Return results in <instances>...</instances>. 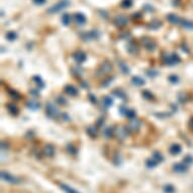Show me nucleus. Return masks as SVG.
I'll return each mask as SVG.
<instances>
[{"instance_id":"obj_1","label":"nucleus","mask_w":193,"mask_h":193,"mask_svg":"<svg viewBox=\"0 0 193 193\" xmlns=\"http://www.w3.org/2000/svg\"><path fill=\"white\" fill-rule=\"evenodd\" d=\"M69 5H70V1H69V0H61L60 2H58L57 4H55V5H53L52 7H50V8L48 9V12L49 13L60 12L61 10L67 8Z\"/></svg>"},{"instance_id":"obj_2","label":"nucleus","mask_w":193,"mask_h":193,"mask_svg":"<svg viewBox=\"0 0 193 193\" xmlns=\"http://www.w3.org/2000/svg\"><path fill=\"white\" fill-rule=\"evenodd\" d=\"M163 61L166 65H169V66H174V65L178 64V63L181 62L180 57L177 54H172V55H166V56L163 57Z\"/></svg>"},{"instance_id":"obj_3","label":"nucleus","mask_w":193,"mask_h":193,"mask_svg":"<svg viewBox=\"0 0 193 193\" xmlns=\"http://www.w3.org/2000/svg\"><path fill=\"white\" fill-rule=\"evenodd\" d=\"M46 113L50 118H55L59 115V110L55 106V104H53L52 102H48L46 105Z\"/></svg>"},{"instance_id":"obj_4","label":"nucleus","mask_w":193,"mask_h":193,"mask_svg":"<svg viewBox=\"0 0 193 193\" xmlns=\"http://www.w3.org/2000/svg\"><path fill=\"white\" fill-rule=\"evenodd\" d=\"M1 178H2V180H4L5 182L10 183V184H17V183H19V179L17 178V177L13 176L12 174L8 173V172H4V171L1 172Z\"/></svg>"},{"instance_id":"obj_5","label":"nucleus","mask_w":193,"mask_h":193,"mask_svg":"<svg viewBox=\"0 0 193 193\" xmlns=\"http://www.w3.org/2000/svg\"><path fill=\"white\" fill-rule=\"evenodd\" d=\"M139 127H141V121L139 119H137V118H133V119L129 120L127 129L131 133H135V131H139Z\"/></svg>"},{"instance_id":"obj_6","label":"nucleus","mask_w":193,"mask_h":193,"mask_svg":"<svg viewBox=\"0 0 193 193\" xmlns=\"http://www.w3.org/2000/svg\"><path fill=\"white\" fill-rule=\"evenodd\" d=\"M127 133H129V131L127 129H125L123 127H117L115 129H114V135L120 141H123L125 139H127Z\"/></svg>"},{"instance_id":"obj_7","label":"nucleus","mask_w":193,"mask_h":193,"mask_svg":"<svg viewBox=\"0 0 193 193\" xmlns=\"http://www.w3.org/2000/svg\"><path fill=\"white\" fill-rule=\"evenodd\" d=\"M73 58H74V60L76 61L77 64H82V63H84L86 61V58H87V57H86V54L84 53V52L78 51L73 55Z\"/></svg>"},{"instance_id":"obj_8","label":"nucleus","mask_w":193,"mask_h":193,"mask_svg":"<svg viewBox=\"0 0 193 193\" xmlns=\"http://www.w3.org/2000/svg\"><path fill=\"white\" fill-rule=\"evenodd\" d=\"M143 46L146 48L148 51H154L156 49V43L151 39H144L143 40Z\"/></svg>"},{"instance_id":"obj_9","label":"nucleus","mask_w":193,"mask_h":193,"mask_svg":"<svg viewBox=\"0 0 193 193\" xmlns=\"http://www.w3.org/2000/svg\"><path fill=\"white\" fill-rule=\"evenodd\" d=\"M114 23H115V25L119 26V27L125 26V24L127 23V18L125 16H123V15H119V16L115 17V19H114Z\"/></svg>"},{"instance_id":"obj_10","label":"nucleus","mask_w":193,"mask_h":193,"mask_svg":"<svg viewBox=\"0 0 193 193\" xmlns=\"http://www.w3.org/2000/svg\"><path fill=\"white\" fill-rule=\"evenodd\" d=\"M44 155L49 157V158H52L55 155V148L52 145H47L44 148Z\"/></svg>"},{"instance_id":"obj_11","label":"nucleus","mask_w":193,"mask_h":193,"mask_svg":"<svg viewBox=\"0 0 193 193\" xmlns=\"http://www.w3.org/2000/svg\"><path fill=\"white\" fill-rule=\"evenodd\" d=\"M173 169L174 171L177 172V173H184V172L187 171V166L185 165L184 163H177V164H174Z\"/></svg>"},{"instance_id":"obj_12","label":"nucleus","mask_w":193,"mask_h":193,"mask_svg":"<svg viewBox=\"0 0 193 193\" xmlns=\"http://www.w3.org/2000/svg\"><path fill=\"white\" fill-rule=\"evenodd\" d=\"M59 186H60V188L66 193H80L79 191H77L76 189L72 188V187H70L69 185L65 184V183H59Z\"/></svg>"},{"instance_id":"obj_13","label":"nucleus","mask_w":193,"mask_h":193,"mask_svg":"<svg viewBox=\"0 0 193 193\" xmlns=\"http://www.w3.org/2000/svg\"><path fill=\"white\" fill-rule=\"evenodd\" d=\"M111 69H112V65L110 64V63H108V62H105V63H103V64L101 65L100 72L102 74H107V73H109V72L111 71Z\"/></svg>"},{"instance_id":"obj_14","label":"nucleus","mask_w":193,"mask_h":193,"mask_svg":"<svg viewBox=\"0 0 193 193\" xmlns=\"http://www.w3.org/2000/svg\"><path fill=\"white\" fill-rule=\"evenodd\" d=\"M65 92L68 95H70V96H76L78 94V90L72 85H67L65 87Z\"/></svg>"},{"instance_id":"obj_15","label":"nucleus","mask_w":193,"mask_h":193,"mask_svg":"<svg viewBox=\"0 0 193 193\" xmlns=\"http://www.w3.org/2000/svg\"><path fill=\"white\" fill-rule=\"evenodd\" d=\"M131 82H133V85L135 86H144L145 85V80L143 79L142 77H139V76H135V77H133V79H131Z\"/></svg>"},{"instance_id":"obj_16","label":"nucleus","mask_w":193,"mask_h":193,"mask_svg":"<svg viewBox=\"0 0 193 193\" xmlns=\"http://www.w3.org/2000/svg\"><path fill=\"white\" fill-rule=\"evenodd\" d=\"M75 20L79 25H83L86 22V17L83 13H77V14L75 15Z\"/></svg>"},{"instance_id":"obj_17","label":"nucleus","mask_w":193,"mask_h":193,"mask_svg":"<svg viewBox=\"0 0 193 193\" xmlns=\"http://www.w3.org/2000/svg\"><path fill=\"white\" fill-rule=\"evenodd\" d=\"M167 19L169 20V22L172 24H178L179 22L181 21V19L176 14H169L167 16Z\"/></svg>"},{"instance_id":"obj_18","label":"nucleus","mask_w":193,"mask_h":193,"mask_svg":"<svg viewBox=\"0 0 193 193\" xmlns=\"http://www.w3.org/2000/svg\"><path fill=\"white\" fill-rule=\"evenodd\" d=\"M181 146L178 144H174L171 146V148H170V153H171L172 155H178L181 153Z\"/></svg>"},{"instance_id":"obj_19","label":"nucleus","mask_w":193,"mask_h":193,"mask_svg":"<svg viewBox=\"0 0 193 193\" xmlns=\"http://www.w3.org/2000/svg\"><path fill=\"white\" fill-rule=\"evenodd\" d=\"M32 80H34V83L37 84L38 88L43 89L44 87H45V83H44L43 79H42V78L40 77V76H34V77H32Z\"/></svg>"},{"instance_id":"obj_20","label":"nucleus","mask_w":193,"mask_h":193,"mask_svg":"<svg viewBox=\"0 0 193 193\" xmlns=\"http://www.w3.org/2000/svg\"><path fill=\"white\" fill-rule=\"evenodd\" d=\"M6 107H7L8 111L10 112L11 114H13V115H17V114H18V108H17L16 105L11 104V103H8V104L6 105Z\"/></svg>"},{"instance_id":"obj_21","label":"nucleus","mask_w":193,"mask_h":193,"mask_svg":"<svg viewBox=\"0 0 193 193\" xmlns=\"http://www.w3.org/2000/svg\"><path fill=\"white\" fill-rule=\"evenodd\" d=\"M86 133H88L91 137H96L97 135V127H88L86 129Z\"/></svg>"},{"instance_id":"obj_22","label":"nucleus","mask_w":193,"mask_h":193,"mask_svg":"<svg viewBox=\"0 0 193 193\" xmlns=\"http://www.w3.org/2000/svg\"><path fill=\"white\" fill-rule=\"evenodd\" d=\"M127 52H129V54H131V55H135V54H137V46H135V44H133V43L129 44V45L127 46Z\"/></svg>"},{"instance_id":"obj_23","label":"nucleus","mask_w":193,"mask_h":193,"mask_svg":"<svg viewBox=\"0 0 193 193\" xmlns=\"http://www.w3.org/2000/svg\"><path fill=\"white\" fill-rule=\"evenodd\" d=\"M98 38V36H97L96 32L93 30V31H90L88 32V34H85V38H83L85 41H91V40H95Z\"/></svg>"},{"instance_id":"obj_24","label":"nucleus","mask_w":193,"mask_h":193,"mask_svg":"<svg viewBox=\"0 0 193 193\" xmlns=\"http://www.w3.org/2000/svg\"><path fill=\"white\" fill-rule=\"evenodd\" d=\"M113 95L114 96H116V97H119V98H121V99H123V100H125L127 99V95H125V93L123 92L122 90H120V89H116V90H114L113 92Z\"/></svg>"},{"instance_id":"obj_25","label":"nucleus","mask_w":193,"mask_h":193,"mask_svg":"<svg viewBox=\"0 0 193 193\" xmlns=\"http://www.w3.org/2000/svg\"><path fill=\"white\" fill-rule=\"evenodd\" d=\"M158 165V162L156 161V160H154L152 158V159H148L146 162V166L148 168H150V169H153V168H155L156 166Z\"/></svg>"},{"instance_id":"obj_26","label":"nucleus","mask_w":193,"mask_h":193,"mask_svg":"<svg viewBox=\"0 0 193 193\" xmlns=\"http://www.w3.org/2000/svg\"><path fill=\"white\" fill-rule=\"evenodd\" d=\"M26 105H27V107L29 108V109H31V110H37V109H39V108L41 107V104H40L39 102H34V101H31V102H28Z\"/></svg>"},{"instance_id":"obj_27","label":"nucleus","mask_w":193,"mask_h":193,"mask_svg":"<svg viewBox=\"0 0 193 193\" xmlns=\"http://www.w3.org/2000/svg\"><path fill=\"white\" fill-rule=\"evenodd\" d=\"M118 67L120 68V70L122 71V73H125V74L129 73V68L123 62H118Z\"/></svg>"},{"instance_id":"obj_28","label":"nucleus","mask_w":193,"mask_h":193,"mask_svg":"<svg viewBox=\"0 0 193 193\" xmlns=\"http://www.w3.org/2000/svg\"><path fill=\"white\" fill-rule=\"evenodd\" d=\"M112 103H113V100L111 99V97L105 96L104 98H103V104H104L105 107H110L112 105Z\"/></svg>"},{"instance_id":"obj_29","label":"nucleus","mask_w":193,"mask_h":193,"mask_svg":"<svg viewBox=\"0 0 193 193\" xmlns=\"http://www.w3.org/2000/svg\"><path fill=\"white\" fill-rule=\"evenodd\" d=\"M112 133H114V131H112L111 127H106V129H104V131H103V135H104L106 139L111 137Z\"/></svg>"},{"instance_id":"obj_30","label":"nucleus","mask_w":193,"mask_h":193,"mask_svg":"<svg viewBox=\"0 0 193 193\" xmlns=\"http://www.w3.org/2000/svg\"><path fill=\"white\" fill-rule=\"evenodd\" d=\"M164 192L165 193H174L175 192V188H174V186L172 184H167L164 186L163 188Z\"/></svg>"},{"instance_id":"obj_31","label":"nucleus","mask_w":193,"mask_h":193,"mask_svg":"<svg viewBox=\"0 0 193 193\" xmlns=\"http://www.w3.org/2000/svg\"><path fill=\"white\" fill-rule=\"evenodd\" d=\"M71 22V16L69 14H64L62 16V23L64 25H69V23Z\"/></svg>"},{"instance_id":"obj_32","label":"nucleus","mask_w":193,"mask_h":193,"mask_svg":"<svg viewBox=\"0 0 193 193\" xmlns=\"http://www.w3.org/2000/svg\"><path fill=\"white\" fill-rule=\"evenodd\" d=\"M182 26L187 29H193V22L189 20H182Z\"/></svg>"},{"instance_id":"obj_33","label":"nucleus","mask_w":193,"mask_h":193,"mask_svg":"<svg viewBox=\"0 0 193 193\" xmlns=\"http://www.w3.org/2000/svg\"><path fill=\"white\" fill-rule=\"evenodd\" d=\"M153 159L156 160L158 163H161V162H163L164 157L162 156V154H160L159 152H155L154 153V156H153Z\"/></svg>"},{"instance_id":"obj_34","label":"nucleus","mask_w":193,"mask_h":193,"mask_svg":"<svg viewBox=\"0 0 193 193\" xmlns=\"http://www.w3.org/2000/svg\"><path fill=\"white\" fill-rule=\"evenodd\" d=\"M16 38H17V34H15L14 31H9L8 34H6V39L8 40V41H10V42L14 41Z\"/></svg>"},{"instance_id":"obj_35","label":"nucleus","mask_w":193,"mask_h":193,"mask_svg":"<svg viewBox=\"0 0 193 193\" xmlns=\"http://www.w3.org/2000/svg\"><path fill=\"white\" fill-rule=\"evenodd\" d=\"M125 116L129 117V119H133V118L135 117V111L133 109H127V112H125Z\"/></svg>"},{"instance_id":"obj_36","label":"nucleus","mask_w":193,"mask_h":193,"mask_svg":"<svg viewBox=\"0 0 193 193\" xmlns=\"http://www.w3.org/2000/svg\"><path fill=\"white\" fill-rule=\"evenodd\" d=\"M143 96L145 97L146 99H154V95H153V93H151L150 91H148V90H145V91H143Z\"/></svg>"},{"instance_id":"obj_37","label":"nucleus","mask_w":193,"mask_h":193,"mask_svg":"<svg viewBox=\"0 0 193 193\" xmlns=\"http://www.w3.org/2000/svg\"><path fill=\"white\" fill-rule=\"evenodd\" d=\"M8 94L14 99H19L20 98L19 93H17L16 91H14V90H8Z\"/></svg>"},{"instance_id":"obj_38","label":"nucleus","mask_w":193,"mask_h":193,"mask_svg":"<svg viewBox=\"0 0 193 193\" xmlns=\"http://www.w3.org/2000/svg\"><path fill=\"white\" fill-rule=\"evenodd\" d=\"M168 79H169V81L171 82V83H173V84H176V83H178V82H179V77H178V76H176V75H170Z\"/></svg>"},{"instance_id":"obj_39","label":"nucleus","mask_w":193,"mask_h":193,"mask_svg":"<svg viewBox=\"0 0 193 193\" xmlns=\"http://www.w3.org/2000/svg\"><path fill=\"white\" fill-rule=\"evenodd\" d=\"M67 150H68V152L70 153V154L75 155L76 153H77V149H76L75 147L73 146V145H68V147H67Z\"/></svg>"},{"instance_id":"obj_40","label":"nucleus","mask_w":193,"mask_h":193,"mask_svg":"<svg viewBox=\"0 0 193 193\" xmlns=\"http://www.w3.org/2000/svg\"><path fill=\"white\" fill-rule=\"evenodd\" d=\"M133 5V1L131 0H123V2H122V6L125 7V8H129Z\"/></svg>"},{"instance_id":"obj_41","label":"nucleus","mask_w":193,"mask_h":193,"mask_svg":"<svg viewBox=\"0 0 193 193\" xmlns=\"http://www.w3.org/2000/svg\"><path fill=\"white\" fill-rule=\"evenodd\" d=\"M57 102L59 103V104H67V100L66 98H64L63 96H59L58 98H57Z\"/></svg>"},{"instance_id":"obj_42","label":"nucleus","mask_w":193,"mask_h":193,"mask_svg":"<svg viewBox=\"0 0 193 193\" xmlns=\"http://www.w3.org/2000/svg\"><path fill=\"white\" fill-rule=\"evenodd\" d=\"M184 163L185 164H192L193 163V158L191 156H186L184 158Z\"/></svg>"},{"instance_id":"obj_43","label":"nucleus","mask_w":193,"mask_h":193,"mask_svg":"<svg viewBox=\"0 0 193 193\" xmlns=\"http://www.w3.org/2000/svg\"><path fill=\"white\" fill-rule=\"evenodd\" d=\"M88 97H89V99H90V101L93 103V104H96V103H97V99H96V97H95L94 95H93V94H89Z\"/></svg>"},{"instance_id":"obj_44","label":"nucleus","mask_w":193,"mask_h":193,"mask_svg":"<svg viewBox=\"0 0 193 193\" xmlns=\"http://www.w3.org/2000/svg\"><path fill=\"white\" fill-rule=\"evenodd\" d=\"M158 72L157 71H154V70H153V71H149L148 72V75L150 76V77H152V78H154V77H156V76H158Z\"/></svg>"},{"instance_id":"obj_45","label":"nucleus","mask_w":193,"mask_h":193,"mask_svg":"<svg viewBox=\"0 0 193 193\" xmlns=\"http://www.w3.org/2000/svg\"><path fill=\"white\" fill-rule=\"evenodd\" d=\"M34 3L38 5H42L46 2V0H34Z\"/></svg>"},{"instance_id":"obj_46","label":"nucleus","mask_w":193,"mask_h":193,"mask_svg":"<svg viewBox=\"0 0 193 193\" xmlns=\"http://www.w3.org/2000/svg\"><path fill=\"white\" fill-rule=\"evenodd\" d=\"M30 93H31V94L34 95V96H36V97L38 96V91H36V90H31V91H30Z\"/></svg>"},{"instance_id":"obj_47","label":"nucleus","mask_w":193,"mask_h":193,"mask_svg":"<svg viewBox=\"0 0 193 193\" xmlns=\"http://www.w3.org/2000/svg\"><path fill=\"white\" fill-rule=\"evenodd\" d=\"M189 127H190L191 129H193V118H191L190 121H189Z\"/></svg>"}]
</instances>
